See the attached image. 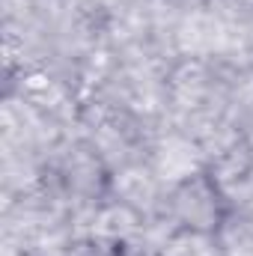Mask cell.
<instances>
[{
  "label": "cell",
  "mask_w": 253,
  "mask_h": 256,
  "mask_svg": "<svg viewBox=\"0 0 253 256\" xmlns=\"http://www.w3.org/2000/svg\"><path fill=\"white\" fill-rule=\"evenodd\" d=\"M167 212L179 232L212 238L230 224L232 202L212 170H196L173 185L167 196Z\"/></svg>",
  "instance_id": "obj_1"
},
{
  "label": "cell",
  "mask_w": 253,
  "mask_h": 256,
  "mask_svg": "<svg viewBox=\"0 0 253 256\" xmlns=\"http://www.w3.org/2000/svg\"><path fill=\"white\" fill-rule=\"evenodd\" d=\"M134 256H167V254H161V250H137Z\"/></svg>",
  "instance_id": "obj_2"
}]
</instances>
